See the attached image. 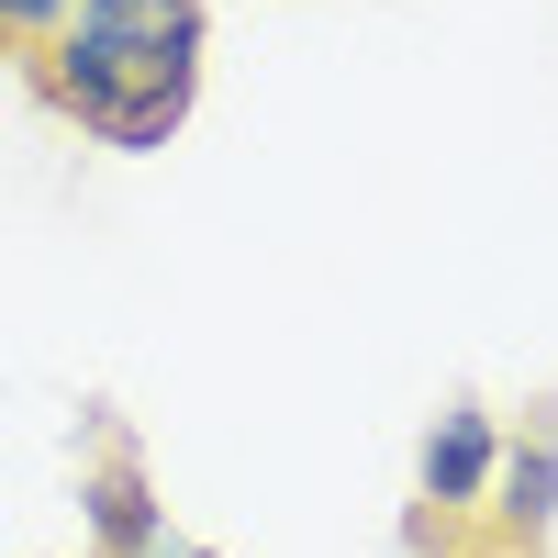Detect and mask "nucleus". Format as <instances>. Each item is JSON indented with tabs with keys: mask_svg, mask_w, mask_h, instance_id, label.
<instances>
[{
	"mask_svg": "<svg viewBox=\"0 0 558 558\" xmlns=\"http://www.w3.org/2000/svg\"><path fill=\"white\" fill-rule=\"evenodd\" d=\"M202 57H213V0H78L23 78L89 146L157 157L202 112Z\"/></svg>",
	"mask_w": 558,
	"mask_h": 558,
	"instance_id": "nucleus-1",
	"label": "nucleus"
},
{
	"mask_svg": "<svg viewBox=\"0 0 558 558\" xmlns=\"http://www.w3.org/2000/svg\"><path fill=\"white\" fill-rule=\"evenodd\" d=\"M78 525L89 558H168V514H157V481H146V447H134L112 413L89 425V470H78Z\"/></svg>",
	"mask_w": 558,
	"mask_h": 558,
	"instance_id": "nucleus-2",
	"label": "nucleus"
},
{
	"mask_svg": "<svg viewBox=\"0 0 558 558\" xmlns=\"http://www.w3.org/2000/svg\"><path fill=\"white\" fill-rule=\"evenodd\" d=\"M492 470H502V425H492L481 402H447L436 425H425V447H413V481H425L436 514H470V502L492 492Z\"/></svg>",
	"mask_w": 558,
	"mask_h": 558,
	"instance_id": "nucleus-3",
	"label": "nucleus"
},
{
	"mask_svg": "<svg viewBox=\"0 0 558 558\" xmlns=\"http://www.w3.org/2000/svg\"><path fill=\"white\" fill-rule=\"evenodd\" d=\"M492 514L514 525V536H547V525H558V436H514V447H502Z\"/></svg>",
	"mask_w": 558,
	"mask_h": 558,
	"instance_id": "nucleus-4",
	"label": "nucleus"
},
{
	"mask_svg": "<svg viewBox=\"0 0 558 558\" xmlns=\"http://www.w3.org/2000/svg\"><path fill=\"white\" fill-rule=\"evenodd\" d=\"M68 12H78V0H0V68H34Z\"/></svg>",
	"mask_w": 558,
	"mask_h": 558,
	"instance_id": "nucleus-5",
	"label": "nucleus"
},
{
	"mask_svg": "<svg viewBox=\"0 0 558 558\" xmlns=\"http://www.w3.org/2000/svg\"><path fill=\"white\" fill-rule=\"evenodd\" d=\"M179 558H223V547H179Z\"/></svg>",
	"mask_w": 558,
	"mask_h": 558,
	"instance_id": "nucleus-6",
	"label": "nucleus"
}]
</instances>
